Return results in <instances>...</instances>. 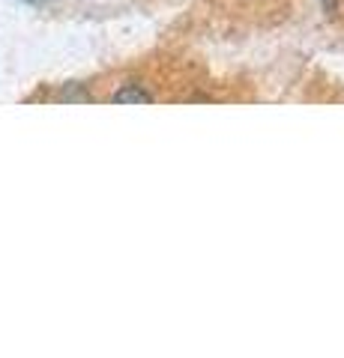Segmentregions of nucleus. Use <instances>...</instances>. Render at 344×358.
Instances as JSON below:
<instances>
[{
	"label": "nucleus",
	"instance_id": "1",
	"mask_svg": "<svg viewBox=\"0 0 344 358\" xmlns=\"http://www.w3.org/2000/svg\"><path fill=\"white\" fill-rule=\"evenodd\" d=\"M111 102L114 105H153V93L144 90L141 84H123L111 96Z\"/></svg>",
	"mask_w": 344,
	"mask_h": 358
},
{
	"label": "nucleus",
	"instance_id": "2",
	"mask_svg": "<svg viewBox=\"0 0 344 358\" xmlns=\"http://www.w3.org/2000/svg\"><path fill=\"white\" fill-rule=\"evenodd\" d=\"M320 3H324V6L329 9V13H332V9H336V6H338V0H320Z\"/></svg>",
	"mask_w": 344,
	"mask_h": 358
}]
</instances>
